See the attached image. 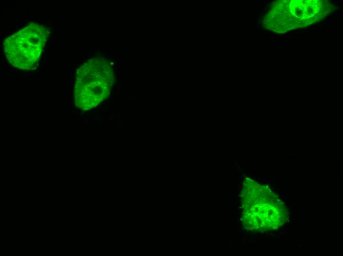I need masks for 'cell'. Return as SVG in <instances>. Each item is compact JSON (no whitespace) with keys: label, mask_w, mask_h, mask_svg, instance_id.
Wrapping results in <instances>:
<instances>
[{"label":"cell","mask_w":343,"mask_h":256,"mask_svg":"<svg viewBox=\"0 0 343 256\" xmlns=\"http://www.w3.org/2000/svg\"><path fill=\"white\" fill-rule=\"evenodd\" d=\"M111 70L108 62L100 59L88 61L78 68L73 90L76 106L91 109L107 97L112 83Z\"/></svg>","instance_id":"1"},{"label":"cell","mask_w":343,"mask_h":256,"mask_svg":"<svg viewBox=\"0 0 343 256\" xmlns=\"http://www.w3.org/2000/svg\"><path fill=\"white\" fill-rule=\"evenodd\" d=\"M50 31L46 25L31 23L5 38L3 51L9 63L20 69H33L44 50Z\"/></svg>","instance_id":"2"},{"label":"cell","mask_w":343,"mask_h":256,"mask_svg":"<svg viewBox=\"0 0 343 256\" xmlns=\"http://www.w3.org/2000/svg\"><path fill=\"white\" fill-rule=\"evenodd\" d=\"M291 33H288V34H286V36H288V35H291Z\"/></svg>","instance_id":"3"}]
</instances>
